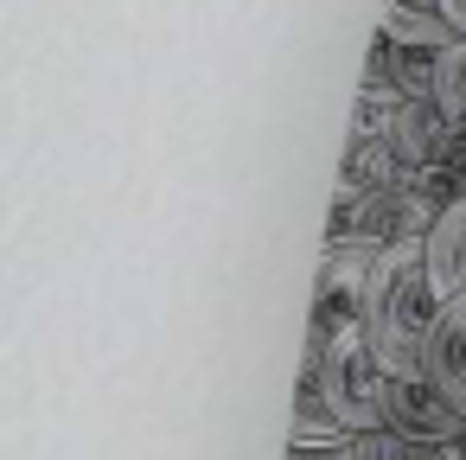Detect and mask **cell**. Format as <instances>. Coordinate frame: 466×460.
<instances>
[{"label": "cell", "mask_w": 466, "mask_h": 460, "mask_svg": "<svg viewBox=\"0 0 466 460\" xmlns=\"http://www.w3.org/2000/svg\"><path fill=\"white\" fill-rule=\"evenodd\" d=\"M428 97L453 116V128H466V39L434 58V90H428Z\"/></svg>", "instance_id": "cell-9"}, {"label": "cell", "mask_w": 466, "mask_h": 460, "mask_svg": "<svg viewBox=\"0 0 466 460\" xmlns=\"http://www.w3.org/2000/svg\"><path fill=\"white\" fill-rule=\"evenodd\" d=\"M453 116L434 103V97H402L390 109V148L402 160V173H428V167H447L453 154Z\"/></svg>", "instance_id": "cell-4"}, {"label": "cell", "mask_w": 466, "mask_h": 460, "mask_svg": "<svg viewBox=\"0 0 466 460\" xmlns=\"http://www.w3.org/2000/svg\"><path fill=\"white\" fill-rule=\"evenodd\" d=\"M339 460H441V447H415V441H402V434H364V441H351Z\"/></svg>", "instance_id": "cell-10"}, {"label": "cell", "mask_w": 466, "mask_h": 460, "mask_svg": "<svg viewBox=\"0 0 466 460\" xmlns=\"http://www.w3.org/2000/svg\"><path fill=\"white\" fill-rule=\"evenodd\" d=\"M383 39L402 46V52H428V58H441V52L460 46V33L447 26L441 7H402V0H390V7H383Z\"/></svg>", "instance_id": "cell-7"}, {"label": "cell", "mask_w": 466, "mask_h": 460, "mask_svg": "<svg viewBox=\"0 0 466 460\" xmlns=\"http://www.w3.org/2000/svg\"><path fill=\"white\" fill-rule=\"evenodd\" d=\"M300 383H313V390H319V403L351 428V441L383 434L390 371H383V358L370 352V339H364V332H345L319 364H307V371H300Z\"/></svg>", "instance_id": "cell-2"}, {"label": "cell", "mask_w": 466, "mask_h": 460, "mask_svg": "<svg viewBox=\"0 0 466 460\" xmlns=\"http://www.w3.org/2000/svg\"><path fill=\"white\" fill-rule=\"evenodd\" d=\"M434 7H441V14H447V26L466 39V0H434Z\"/></svg>", "instance_id": "cell-11"}, {"label": "cell", "mask_w": 466, "mask_h": 460, "mask_svg": "<svg viewBox=\"0 0 466 460\" xmlns=\"http://www.w3.org/2000/svg\"><path fill=\"white\" fill-rule=\"evenodd\" d=\"M441 307L447 301L428 281L421 243H383L377 262H370V288H364V339H370V352L383 358L390 377L421 371V339H428Z\"/></svg>", "instance_id": "cell-1"}, {"label": "cell", "mask_w": 466, "mask_h": 460, "mask_svg": "<svg viewBox=\"0 0 466 460\" xmlns=\"http://www.w3.org/2000/svg\"><path fill=\"white\" fill-rule=\"evenodd\" d=\"M288 460H339V454H307V447H288Z\"/></svg>", "instance_id": "cell-12"}, {"label": "cell", "mask_w": 466, "mask_h": 460, "mask_svg": "<svg viewBox=\"0 0 466 460\" xmlns=\"http://www.w3.org/2000/svg\"><path fill=\"white\" fill-rule=\"evenodd\" d=\"M441 460H466V434H460L453 447H441Z\"/></svg>", "instance_id": "cell-13"}, {"label": "cell", "mask_w": 466, "mask_h": 460, "mask_svg": "<svg viewBox=\"0 0 466 460\" xmlns=\"http://www.w3.org/2000/svg\"><path fill=\"white\" fill-rule=\"evenodd\" d=\"M383 434H402V441H415V447H453V441L466 434V409H460L441 383H428L421 371H409V377H390Z\"/></svg>", "instance_id": "cell-3"}, {"label": "cell", "mask_w": 466, "mask_h": 460, "mask_svg": "<svg viewBox=\"0 0 466 460\" xmlns=\"http://www.w3.org/2000/svg\"><path fill=\"white\" fill-rule=\"evenodd\" d=\"M288 447H307V454H345V447H351V428L319 403V390H313V383H300V396H294Z\"/></svg>", "instance_id": "cell-8"}, {"label": "cell", "mask_w": 466, "mask_h": 460, "mask_svg": "<svg viewBox=\"0 0 466 460\" xmlns=\"http://www.w3.org/2000/svg\"><path fill=\"white\" fill-rule=\"evenodd\" d=\"M421 377L441 383L460 409H466V301H447L421 339Z\"/></svg>", "instance_id": "cell-5"}, {"label": "cell", "mask_w": 466, "mask_h": 460, "mask_svg": "<svg viewBox=\"0 0 466 460\" xmlns=\"http://www.w3.org/2000/svg\"><path fill=\"white\" fill-rule=\"evenodd\" d=\"M421 256H428V281L441 301H466V199H453L434 230L421 237Z\"/></svg>", "instance_id": "cell-6"}]
</instances>
